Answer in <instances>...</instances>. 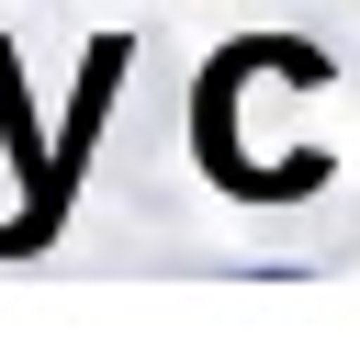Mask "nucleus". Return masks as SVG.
<instances>
[{"label": "nucleus", "instance_id": "obj_1", "mask_svg": "<svg viewBox=\"0 0 360 360\" xmlns=\"http://www.w3.org/2000/svg\"><path fill=\"white\" fill-rule=\"evenodd\" d=\"M124 34H101L90 45V68H79V112L56 124V180H45V202L22 214V225H0V259H22V248H45L56 225H68V191H79V169H90V146H101V112H112V90H124Z\"/></svg>", "mask_w": 360, "mask_h": 360}, {"label": "nucleus", "instance_id": "obj_2", "mask_svg": "<svg viewBox=\"0 0 360 360\" xmlns=\"http://www.w3.org/2000/svg\"><path fill=\"white\" fill-rule=\"evenodd\" d=\"M0 146H11V169H34V202H45V180H56V146L34 135V101H22V68H11V45H0ZM22 202V214H34ZM11 214V225H22Z\"/></svg>", "mask_w": 360, "mask_h": 360}]
</instances>
